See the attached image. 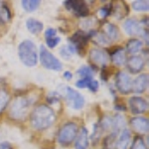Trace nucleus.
<instances>
[{
  "mask_svg": "<svg viewBox=\"0 0 149 149\" xmlns=\"http://www.w3.org/2000/svg\"><path fill=\"white\" fill-rule=\"evenodd\" d=\"M98 124H100V126L102 127V131L109 130V129H111V127H112V117H109V116H107V115H105Z\"/></svg>",
  "mask_w": 149,
  "mask_h": 149,
  "instance_id": "c756f323",
  "label": "nucleus"
},
{
  "mask_svg": "<svg viewBox=\"0 0 149 149\" xmlns=\"http://www.w3.org/2000/svg\"><path fill=\"white\" fill-rule=\"evenodd\" d=\"M40 62L41 65L47 70L59 72L63 69V65L45 46L40 47Z\"/></svg>",
  "mask_w": 149,
  "mask_h": 149,
  "instance_id": "39448f33",
  "label": "nucleus"
},
{
  "mask_svg": "<svg viewBox=\"0 0 149 149\" xmlns=\"http://www.w3.org/2000/svg\"><path fill=\"white\" fill-rule=\"evenodd\" d=\"M144 65H145V62H144L143 58L137 56V55L132 56L127 60V68L131 74L140 73L144 68Z\"/></svg>",
  "mask_w": 149,
  "mask_h": 149,
  "instance_id": "2eb2a0df",
  "label": "nucleus"
},
{
  "mask_svg": "<svg viewBox=\"0 0 149 149\" xmlns=\"http://www.w3.org/2000/svg\"><path fill=\"white\" fill-rule=\"evenodd\" d=\"M0 149H14V147L9 142L4 141V142L0 143Z\"/></svg>",
  "mask_w": 149,
  "mask_h": 149,
  "instance_id": "ea45409f",
  "label": "nucleus"
},
{
  "mask_svg": "<svg viewBox=\"0 0 149 149\" xmlns=\"http://www.w3.org/2000/svg\"><path fill=\"white\" fill-rule=\"evenodd\" d=\"M74 142L76 149H88V131L86 127H81V130L78 132Z\"/></svg>",
  "mask_w": 149,
  "mask_h": 149,
  "instance_id": "dca6fc26",
  "label": "nucleus"
},
{
  "mask_svg": "<svg viewBox=\"0 0 149 149\" xmlns=\"http://www.w3.org/2000/svg\"><path fill=\"white\" fill-rule=\"evenodd\" d=\"M26 26H27L28 31L33 35H37L39 34L40 32H42L43 30V23L41 21L37 20V19L34 18H29L27 21H26Z\"/></svg>",
  "mask_w": 149,
  "mask_h": 149,
  "instance_id": "6ab92c4d",
  "label": "nucleus"
},
{
  "mask_svg": "<svg viewBox=\"0 0 149 149\" xmlns=\"http://www.w3.org/2000/svg\"><path fill=\"white\" fill-rule=\"evenodd\" d=\"M129 12L128 6L126 5L124 2H118V4H116L115 6L112 5V9H111V13L113 14V16L116 19H121L123 18L124 16H126Z\"/></svg>",
  "mask_w": 149,
  "mask_h": 149,
  "instance_id": "aec40b11",
  "label": "nucleus"
},
{
  "mask_svg": "<svg viewBox=\"0 0 149 149\" xmlns=\"http://www.w3.org/2000/svg\"><path fill=\"white\" fill-rule=\"evenodd\" d=\"M115 86L122 95H128L132 92V80L125 72H118L115 76Z\"/></svg>",
  "mask_w": 149,
  "mask_h": 149,
  "instance_id": "0eeeda50",
  "label": "nucleus"
},
{
  "mask_svg": "<svg viewBox=\"0 0 149 149\" xmlns=\"http://www.w3.org/2000/svg\"><path fill=\"white\" fill-rule=\"evenodd\" d=\"M90 39L91 38L88 34H86L84 31H78L69 39V45H71L76 50V53L84 55V52H85L86 47Z\"/></svg>",
  "mask_w": 149,
  "mask_h": 149,
  "instance_id": "423d86ee",
  "label": "nucleus"
},
{
  "mask_svg": "<svg viewBox=\"0 0 149 149\" xmlns=\"http://www.w3.org/2000/svg\"><path fill=\"white\" fill-rule=\"evenodd\" d=\"M110 74H111V73L109 71V67H102V79L104 81H107V80L109 79Z\"/></svg>",
  "mask_w": 149,
  "mask_h": 149,
  "instance_id": "58836bf2",
  "label": "nucleus"
},
{
  "mask_svg": "<svg viewBox=\"0 0 149 149\" xmlns=\"http://www.w3.org/2000/svg\"><path fill=\"white\" fill-rule=\"evenodd\" d=\"M114 107H115V109L120 110V111H125V110H126V107H125V105H124V104H118V103H115Z\"/></svg>",
  "mask_w": 149,
  "mask_h": 149,
  "instance_id": "a19ab883",
  "label": "nucleus"
},
{
  "mask_svg": "<svg viewBox=\"0 0 149 149\" xmlns=\"http://www.w3.org/2000/svg\"><path fill=\"white\" fill-rule=\"evenodd\" d=\"M33 103V100L29 97H19L12 102L9 115L15 120H22L28 114L29 109Z\"/></svg>",
  "mask_w": 149,
  "mask_h": 149,
  "instance_id": "7ed1b4c3",
  "label": "nucleus"
},
{
  "mask_svg": "<svg viewBox=\"0 0 149 149\" xmlns=\"http://www.w3.org/2000/svg\"><path fill=\"white\" fill-rule=\"evenodd\" d=\"M88 58H90L91 62L95 64V66L102 67H104L109 60L107 53L100 49H92L88 53Z\"/></svg>",
  "mask_w": 149,
  "mask_h": 149,
  "instance_id": "9b49d317",
  "label": "nucleus"
},
{
  "mask_svg": "<svg viewBox=\"0 0 149 149\" xmlns=\"http://www.w3.org/2000/svg\"><path fill=\"white\" fill-rule=\"evenodd\" d=\"M60 54H61V56L64 58V59H66V60H68L71 58V56L73 55V53L71 52V50L69 49L68 46H64V47H62L61 49H60Z\"/></svg>",
  "mask_w": 149,
  "mask_h": 149,
  "instance_id": "f704fd0d",
  "label": "nucleus"
},
{
  "mask_svg": "<svg viewBox=\"0 0 149 149\" xmlns=\"http://www.w3.org/2000/svg\"><path fill=\"white\" fill-rule=\"evenodd\" d=\"M117 133H118V132L112 131L109 136L105 137V139L103 140V149H112L113 148Z\"/></svg>",
  "mask_w": 149,
  "mask_h": 149,
  "instance_id": "a878e982",
  "label": "nucleus"
},
{
  "mask_svg": "<svg viewBox=\"0 0 149 149\" xmlns=\"http://www.w3.org/2000/svg\"><path fill=\"white\" fill-rule=\"evenodd\" d=\"M132 8L135 11H148L149 3H148V1H142V0L134 1L133 3H132Z\"/></svg>",
  "mask_w": 149,
  "mask_h": 149,
  "instance_id": "c85d7f7f",
  "label": "nucleus"
},
{
  "mask_svg": "<svg viewBox=\"0 0 149 149\" xmlns=\"http://www.w3.org/2000/svg\"><path fill=\"white\" fill-rule=\"evenodd\" d=\"M111 9H112V4H109V5H105L102 7L98 11V14L102 18H107V16H109L111 14Z\"/></svg>",
  "mask_w": 149,
  "mask_h": 149,
  "instance_id": "2f4dec72",
  "label": "nucleus"
},
{
  "mask_svg": "<svg viewBox=\"0 0 149 149\" xmlns=\"http://www.w3.org/2000/svg\"><path fill=\"white\" fill-rule=\"evenodd\" d=\"M126 126V120L124 118L123 115L117 114L114 117H112V131L119 132V130H123L125 129Z\"/></svg>",
  "mask_w": 149,
  "mask_h": 149,
  "instance_id": "4be33fe9",
  "label": "nucleus"
},
{
  "mask_svg": "<svg viewBox=\"0 0 149 149\" xmlns=\"http://www.w3.org/2000/svg\"><path fill=\"white\" fill-rule=\"evenodd\" d=\"M1 8H2V4H1V2H0V11H1Z\"/></svg>",
  "mask_w": 149,
  "mask_h": 149,
  "instance_id": "37998d69",
  "label": "nucleus"
},
{
  "mask_svg": "<svg viewBox=\"0 0 149 149\" xmlns=\"http://www.w3.org/2000/svg\"><path fill=\"white\" fill-rule=\"evenodd\" d=\"M21 3H22L23 9L27 12H33L37 10L40 6L39 0H23Z\"/></svg>",
  "mask_w": 149,
  "mask_h": 149,
  "instance_id": "b1692460",
  "label": "nucleus"
},
{
  "mask_svg": "<svg viewBox=\"0 0 149 149\" xmlns=\"http://www.w3.org/2000/svg\"><path fill=\"white\" fill-rule=\"evenodd\" d=\"M102 133V127L100 126V124L97 123L93 125V133H92V135H91V137H92L93 141H97V140L98 141V139H100Z\"/></svg>",
  "mask_w": 149,
  "mask_h": 149,
  "instance_id": "7c9ffc66",
  "label": "nucleus"
},
{
  "mask_svg": "<svg viewBox=\"0 0 149 149\" xmlns=\"http://www.w3.org/2000/svg\"><path fill=\"white\" fill-rule=\"evenodd\" d=\"M131 134L128 129H123L115 143V149H127L130 143Z\"/></svg>",
  "mask_w": 149,
  "mask_h": 149,
  "instance_id": "a211bd4d",
  "label": "nucleus"
},
{
  "mask_svg": "<svg viewBox=\"0 0 149 149\" xmlns=\"http://www.w3.org/2000/svg\"><path fill=\"white\" fill-rule=\"evenodd\" d=\"M57 35V30L54 28H48L46 31H45V39H51V38L55 37Z\"/></svg>",
  "mask_w": 149,
  "mask_h": 149,
  "instance_id": "4c0bfd02",
  "label": "nucleus"
},
{
  "mask_svg": "<svg viewBox=\"0 0 149 149\" xmlns=\"http://www.w3.org/2000/svg\"><path fill=\"white\" fill-rule=\"evenodd\" d=\"M79 132V127L74 122H67L61 127L58 134V141L61 145L68 146L76 139Z\"/></svg>",
  "mask_w": 149,
  "mask_h": 149,
  "instance_id": "20e7f679",
  "label": "nucleus"
},
{
  "mask_svg": "<svg viewBox=\"0 0 149 149\" xmlns=\"http://www.w3.org/2000/svg\"><path fill=\"white\" fill-rule=\"evenodd\" d=\"M10 102V95L5 90H0V114L4 111Z\"/></svg>",
  "mask_w": 149,
  "mask_h": 149,
  "instance_id": "393cba45",
  "label": "nucleus"
},
{
  "mask_svg": "<svg viewBox=\"0 0 149 149\" xmlns=\"http://www.w3.org/2000/svg\"><path fill=\"white\" fill-rule=\"evenodd\" d=\"M129 109L133 114L144 113L148 109V102L140 97H132L128 100Z\"/></svg>",
  "mask_w": 149,
  "mask_h": 149,
  "instance_id": "9d476101",
  "label": "nucleus"
},
{
  "mask_svg": "<svg viewBox=\"0 0 149 149\" xmlns=\"http://www.w3.org/2000/svg\"><path fill=\"white\" fill-rule=\"evenodd\" d=\"M77 74H79L81 78H86V77H93V69L92 67H88V66H83L77 71Z\"/></svg>",
  "mask_w": 149,
  "mask_h": 149,
  "instance_id": "bb28decb",
  "label": "nucleus"
},
{
  "mask_svg": "<svg viewBox=\"0 0 149 149\" xmlns=\"http://www.w3.org/2000/svg\"><path fill=\"white\" fill-rule=\"evenodd\" d=\"M64 78L66 79V80H68V81L72 80V79H73V74H72L71 72H69V71H66L64 73Z\"/></svg>",
  "mask_w": 149,
  "mask_h": 149,
  "instance_id": "79ce46f5",
  "label": "nucleus"
},
{
  "mask_svg": "<svg viewBox=\"0 0 149 149\" xmlns=\"http://www.w3.org/2000/svg\"><path fill=\"white\" fill-rule=\"evenodd\" d=\"M65 95L68 100L69 104L73 107L74 109H81L85 105V97L83 95L77 92L71 86H66L65 88Z\"/></svg>",
  "mask_w": 149,
  "mask_h": 149,
  "instance_id": "6e6552de",
  "label": "nucleus"
},
{
  "mask_svg": "<svg viewBox=\"0 0 149 149\" xmlns=\"http://www.w3.org/2000/svg\"><path fill=\"white\" fill-rule=\"evenodd\" d=\"M143 43L139 39H135V38L128 40V42L126 44V49L129 54H137L138 52L141 51Z\"/></svg>",
  "mask_w": 149,
  "mask_h": 149,
  "instance_id": "412c9836",
  "label": "nucleus"
},
{
  "mask_svg": "<svg viewBox=\"0 0 149 149\" xmlns=\"http://www.w3.org/2000/svg\"><path fill=\"white\" fill-rule=\"evenodd\" d=\"M56 117V112L52 107L47 104H39L31 112L30 122L37 130H45L55 123Z\"/></svg>",
  "mask_w": 149,
  "mask_h": 149,
  "instance_id": "f257e3e1",
  "label": "nucleus"
},
{
  "mask_svg": "<svg viewBox=\"0 0 149 149\" xmlns=\"http://www.w3.org/2000/svg\"><path fill=\"white\" fill-rule=\"evenodd\" d=\"M47 100H48V102L49 103H56L59 102V95L56 93H49V95L47 97Z\"/></svg>",
  "mask_w": 149,
  "mask_h": 149,
  "instance_id": "e433bc0d",
  "label": "nucleus"
},
{
  "mask_svg": "<svg viewBox=\"0 0 149 149\" xmlns=\"http://www.w3.org/2000/svg\"><path fill=\"white\" fill-rule=\"evenodd\" d=\"M18 56L26 67L32 68L38 63V53L35 44L31 40H24L18 46Z\"/></svg>",
  "mask_w": 149,
  "mask_h": 149,
  "instance_id": "f03ea898",
  "label": "nucleus"
},
{
  "mask_svg": "<svg viewBox=\"0 0 149 149\" xmlns=\"http://www.w3.org/2000/svg\"><path fill=\"white\" fill-rule=\"evenodd\" d=\"M148 81L149 79L147 74H139L132 81V92L135 93H143L147 90Z\"/></svg>",
  "mask_w": 149,
  "mask_h": 149,
  "instance_id": "4468645a",
  "label": "nucleus"
},
{
  "mask_svg": "<svg viewBox=\"0 0 149 149\" xmlns=\"http://www.w3.org/2000/svg\"><path fill=\"white\" fill-rule=\"evenodd\" d=\"M92 80H93V78H91V77L81 78L79 81H77L76 86H77V88H88V84H90V81Z\"/></svg>",
  "mask_w": 149,
  "mask_h": 149,
  "instance_id": "473e14b6",
  "label": "nucleus"
},
{
  "mask_svg": "<svg viewBox=\"0 0 149 149\" xmlns=\"http://www.w3.org/2000/svg\"><path fill=\"white\" fill-rule=\"evenodd\" d=\"M60 42H61V38H60L59 36H55V37L51 38V39L46 40L47 46L49 47V48H51V49H53V48L56 47Z\"/></svg>",
  "mask_w": 149,
  "mask_h": 149,
  "instance_id": "72a5a7b5",
  "label": "nucleus"
},
{
  "mask_svg": "<svg viewBox=\"0 0 149 149\" xmlns=\"http://www.w3.org/2000/svg\"><path fill=\"white\" fill-rule=\"evenodd\" d=\"M131 128L139 134L147 133L149 129V120L146 117L135 116L130 119Z\"/></svg>",
  "mask_w": 149,
  "mask_h": 149,
  "instance_id": "f8f14e48",
  "label": "nucleus"
},
{
  "mask_svg": "<svg viewBox=\"0 0 149 149\" xmlns=\"http://www.w3.org/2000/svg\"><path fill=\"white\" fill-rule=\"evenodd\" d=\"M65 6L72 11L78 17H86L88 15V7L85 1H79V0H69L64 2Z\"/></svg>",
  "mask_w": 149,
  "mask_h": 149,
  "instance_id": "1a4fd4ad",
  "label": "nucleus"
},
{
  "mask_svg": "<svg viewBox=\"0 0 149 149\" xmlns=\"http://www.w3.org/2000/svg\"><path fill=\"white\" fill-rule=\"evenodd\" d=\"M103 34L105 35V37L109 39V42H113L116 41L119 37V31L117 29L116 26L112 23H105L103 26Z\"/></svg>",
  "mask_w": 149,
  "mask_h": 149,
  "instance_id": "f3484780",
  "label": "nucleus"
},
{
  "mask_svg": "<svg viewBox=\"0 0 149 149\" xmlns=\"http://www.w3.org/2000/svg\"><path fill=\"white\" fill-rule=\"evenodd\" d=\"M123 29L127 35L134 36V35H142L144 29L141 26V23L138 22L135 19H127L123 24Z\"/></svg>",
  "mask_w": 149,
  "mask_h": 149,
  "instance_id": "ddd939ff",
  "label": "nucleus"
},
{
  "mask_svg": "<svg viewBox=\"0 0 149 149\" xmlns=\"http://www.w3.org/2000/svg\"><path fill=\"white\" fill-rule=\"evenodd\" d=\"M130 149H148V147L141 136H136L132 141Z\"/></svg>",
  "mask_w": 149,
  "mask_h": 149,
  "instance_id": "cd10ccee",
  "label": "nucleus"
},
{
  "mask_svg": "<svg viewBox=\"0 0 149 149\" xmlns=\"http://www.w3.org/2000/svg\"><path fill=\"white\" fill-rule=\"evenodd\" d=\"M111 60L116 66H123L126 62V56L123 49H120L113 55H111Z\"/></svg>",
  "mask_w": 149,
  "mask_h": 149,
  "instance_id": "5701e85b",
  "label": "nucleus"
},
{
  "mask_svg": "<svg viewBox=\"0 0 149 149\" xmlns=\"http://www.w3.org/2000/svg\"><path fill=\"white\" fill-rule=\"evenodd\" d=\"M88 90L91 91L92 93H97L98 88H100V84H98L97 81H95V80H92L90 81V84H88Z\"/></svg>",
  "mask_w": 149,
  "mask_h": 149,
  "instance_id": "c9c22d12",
  "label": "nucleus"
}]
</instances>
